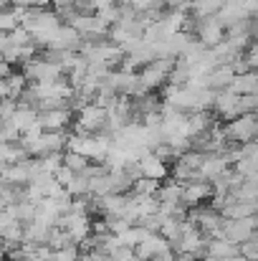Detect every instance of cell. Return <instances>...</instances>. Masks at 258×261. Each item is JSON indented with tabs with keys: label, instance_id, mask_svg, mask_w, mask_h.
I'll return each mask as SVG.
<instances>
[{
	"label": "cell",
	"instance_id": "6da1fadb",
	"mask_svg": "<svg viewBox=\"0 0 258 261\" xmlns=\"http://www.w3.org/2000/svg\"><path fill=\"white\" fill-rule=\"evenodd\" d=\"M106 124H109V109H104L96 101H91V104H86L84 109L76 112L71 127L79 135H96V132H109Z\"/></svg>",
	"mask_w": 258,
	"mask_h": 261
},
{
	"label": "cell",
	"instance_id": "7a4b0ae2",
	"mask_svg": "<svg viewBox=\"0 0 258 261\" xmlns=\"http://www.w3.org/2000/svg\"><path fill=\"white\" fill-rule=\"evenodd\" d=\"M175 66V59H155L150 61L145 69H139V84L145 91H160V89L167 87L170 82V71Z\"/></svg>",
	"mask_w": 258,
	"mask_h": 261
},
{
	"label": "cell",
	"instance_id": "3957f363",
	"mask_svg": "<svg viewBox=\"0 0 258 261\" xmlns=\"http://www.w3.org/2000/svg\"><path fill=\"white\" fill-rule=\"evenodd\" d=\"M223 132H225V140L233 142V145L253 142L258 137V112H253V114H241V117L225 122L223 124Z\"/></svg>",
	"mask_w": 258,
	"mask_h": 261
},
{
	"label": "cell",
	"instance_id": "277c9868",
	"mask_svg": "<svg viewBox=\"0 0 258 261\" xmlns=\"http://www.w3.org/2000/svg\"><path fill=\"white\" fill-rule=\"evenodd\" d=\"M66 142H69L66 129H56V132H41L38 140L25 142V145L20 142V145L25 147V152H28L31 158H46V155H51V152H64V150H66Z\"/></svg>",
	"mask_w": 258,
	"mask_h": 261
},
{
	"label": "cell",
	"instance_id": "5b68a950",
	"mask_svg": "<svg viewBox=\"0 0 258 261\" xmlns=\"http://www.w3.org/2000/svg\"><path fill=\"white\" fill-rule=\"evenodd\" d=\"M195 38H197L205 48H215L218 43H223V41H225V25L218 20V15L200 18L197 31H195Z\"/></svg>",
	"mask_w": 258,
	"mask_h": 261
},
{
	"label": "cell",
	"instance_id": "8992f818",
	"mask_svg": "<svg viewBox=\"0 0 258 261\" xmlns=\"http://www.w3.org/2000/svg\"><path fill=\"white\" fill-rule=\"evenodd\" d=\"M74 114L69 107H56V109H46L38 112V124L43 127V132H56V129H69L74 124Z\"/></svg>",
	"mask_w": 258,
	"mask_h": 261
},
{
	"label": "cell",
	"instance_id": "52a82bcc",
	"mask_svg": "<svg viewBox=\"0 0 258 261\" xmlns=\"http://www.w3.org/2000/svg\"><path fill=\"white\" fill-rule=\"evenodd\" d=\"M253 231H256V221H253V216H248V218H223V236L228 239V241H233V244H243V241H248L251 236H253Z\"/></svg>",
	"mask_w": 258,
	"mask_h": 261
},
{
	"label": "cell",
	"instance_id": "ba28073f",
	"mask_svg": "<svg viewBox=\"0 0 258 261\" xmlns=\"http://www.w3.org/2000/svg\"><path fill=\"white\" fill-rule=\"evenodd\" d=\"M213 198V182L210 180H190L182 185V205L195 208Z\"/></svg>",
	"mask_w": 258,
	"mask_h": 261
},
{
	"label": "cell",
	"instance_id": "9c48e42d",
	"mask_svg": "<svg viewBox=\"0 0 258 261\" xmlns=\"http://www.w3.org/2000/svg\"><path fill=\"white\" fill-rule=\"evenodd\" d=\"M0 180L8 182V185H23V188H25V185L33 180V175H31V158H25V160H20V163L5 165V170L0 173Z\"/></svg>",
	"mask_w": 258,
	"mask_h": 261
},
{
	"label": "cell",
	"instance_id": "30bf717a",
	"mask_svg": "<svg viewBox=\"0 0 258 261\" xmlns=\"http://www.w3.org/2000/svg\"><path fill=\"white\" fill-rule=\"evenodd\" d=\"M84 46V38L81 33L74 28V25H61L56 38H53V46L51 48H61V51H81Z\"/></svg>",
	"mask_w": 258,
	"mask_h": 261
},
{
	"label": "cell",
	"instance_id": "8fae6325",
	"mask_svg": "<svg viewBox=\"0 0 258 261\" xmlns=\"http://www.w3.org/2000/svg\"><path fill=\"white\" fill-rule=\"evenodd\" d=\"M170 246V241L162 236V233H150L145 241H139L137 246H134V254L139 256V259H145V261H150L155 254H160L162 249H167Z\"/></svg>",
	"mask_w": 258,
	"mask_h": 261
},
{
	"label": "cell",
	"instance_id": "7c38bea8",
	"mask_svg": "<svg viewBox=\"0 0 258 261\" xmlns=\"http://www.w3.org/2000/svg\"><path fill=\"white\" fill-rule=\"evenodd\" d=\"M236 254H241V249H238V244H233L228 239H208V244H205V256H210L215 261L231 259Z\"/></svg>",
	"mask_w": 258,
	"mask_h": 261
},
{
	"label": "cell",
	"instance_id": "4fadbf2b",
	"mask_svg": "<svg viewBox=\"0 0 258 261\" xmlns=\"http://www.w3.org/2000/svg\"><path fill=\"white\" fill-rule=\"evenodd\" d=\"M137 163H139V168H142V175H145V177H157V180L170 177V165H165L162 160H157V158L152 155V150L145 152Z\"/></svg>",
	"mask_w": 258,
	"mask_h": 261
},
{
	"label": "cell",
	"instance_id": "5bb4252c",
	"mask_svg": "<svg viewBox=\"0 0 258 261\" xmlns=\"http://www.w3.org/2000/svg\"><path fill=\"white\" fill-rule=\"evenodd\" d=\"M233 76H236V69H233L231 64H218V66H213V69H210L208 87L215 89V91H223V89L231 87Z\"/></svg>",
	"mask_w": 258,
	"mask_h": 261
},
{
	"label": "cell",
	"instance_id": "9a60e30c",
	"mask_svg": "<svg viewBox=\"0 0 258 261\" xmlns=\"http://www.w3.org/2000/svg\"><path fill=\"white\" fill-rule=\"evenodd\" d=\"M228 89L233 94H258V71L256 69H248L243 74H236Z\"/></svg>",
	"mask_w": 258,
	"mask_h": 261
},
{
	"label": "cell",
	"instance_id": "2e32d148",
	"mask_svg": "<svg viewBox=\"0 0 258 261\" xmlns=\"http://www.w3.org/2000/svg\"><path fill=\"white\" fill-rule=\"evenodd\" d=\"M0 239H3V244H5V254H8L10 249L23 246V223H20L18 218H13V221L0 231Z\"/></svg>",
	"mask_w": 258,
	"mask_h": 261
},
{
	"label": "cell",
	"instance_id": "e0dca14e",
	"mask_svg": "<svg viewBox=\"0 0 258 261\" xmlns=\"http://www.w3.org/2000/svg\"><path fill=\"white\" fill-rule=\"evenodd\" d=\"M8 122H10L20 135H23L25 129H31V127L38 122V112H36V109H23V107H18V109H15V114H13Z\"/></svg>",
	"mask_w": 258,
	"mask_h": 261
},
{
	"label": "cell",
	"instance_id": "ac0fdd59",
	"mask_svg": "<svg viewBox=\"0 0 258 261\" xmlns=\"http://www.w3.org/2000/svg\"><path fill=\"white\" fill-rule=\"evenodd\" d=\"M51 10L59 15V20H61L64 25H69V23L79 15V10H76V0H51Z\"/></svg>",
	"mask_w": 258,
	"mask_h": 261
},
{
	"label": "cell",
	"instance_id": "d6986e66",
	"mask_svg": "<svg viewBox=\"0 0 258 261\" xmlns=\"http://www.w3.org/2000/svg\"><path fill=\"white\" fill-rule=\"evenodd\" d=\"M5 82H8V96H10V99H18V96L28 89V84H31V82L25 79L23 71H13V74H8Z\"/></svg>",
	"mask_w": 258,
	"mask_h": 261
},
{
	"label": "cell",
	"instance_id": "ffe728a7",
	"mask_svg": "<svg viewBox=\"0 0 258 261\" xmlns=\"http://www.w3.org/2000/svg\"><path fill=\"white\" fill-rule=\"evenodd\" d=\"M71 244H74V239H71V233H69L66 228H59V226L51 228V233H48V246H51L53 251L66 249V246H71Z\"/></svg>",
	"mask_w": 258,
	"mask_h": 261
},
{
	"label": "cell",
	"instance_id": "44dd1931",
	"mask_svg": "<svg viewBox=\"0 0 258 261\" xmlns=\"http://www.w3.org/2000/svg\"><path fill=\"white\" fill-rule=\"evenodd\" d=\"M64 165L69 168V170H74V173H84L86 168L91 165V160L84 158L81 152H71V150H64Z\"/></svg>",
	"mask_w": 258,
	"mask_h": 261
},
{
	"label": "cell",
	"instance_id": "7402d4cb",
	"mask_svg": "<svg viewBox=\"0 0 258 261\" xmlns=\"http://www.w3.org/2000/svg\"><path fill=\"white\" fill-rule=\"evenodd\" d=\"M160 185H162V180H157V177H145V175H142L139 180H134L132 190L139 193V195H157Z\"/></svg>",
	"mask_w": 258,
	"mask_h": 261
},
{
	"label": "cell",
	"instance_id": "603a6c76",
	"mask_svg": "<svg viewBox=\"0 0 258 261\" xmlns=\"http://www.w3.org/2000/svg\"><path fill=\"white\" fill-rule=\"evenodd\" d=\"M18 25H20V18H18V13H15L13 5H8L5 10H0V33H10Z\"/></svg>",
	"mask_w": 258,
	"mask_h": 261
},
{
	"label": "cell",
	"instance_id": "cb8c5ba5",
	"mask_svg": "<svg viewBox=\"0 0 258 261\" xmlns=\"http://www.w3.org/2000/svg\"><path fill=\"white\" fill-rule=\"evenodd\" d=\"M152 155H155L157 160H162L165 165H172V163L177 160V155H180V152L172 147L170 142H165V140H162V142H157V145L152 147Z\"/></svg>",
	"mask_w": 258,
	"mask_h": 261
},
{
	"label": "cell",
	"instance_id": "d4e9b609",
	"mask_svg": "<svg viewBox=\"0 0 258 261\" xmlns=\"http://www.w3.org/2000/svg\"><path fill=\"white\" fill-rule=\"evenodd\" d=\"M66 190H69V195H86V193H91L89 190V175L76 173L71 177V182L66 185Z\"/></svg>",
	"mask_w": 258,
	"mask_h": 261
},
{
	"label": "cell",
	"instance_id": "484cf974",
	"mask_svg": "<svg viewBox=\"0 0 258 261\" xmlns=\"http://www.w3.org/2000/svg\"><path fill=\"white\" fill-rule=\"evenodd\" d=\"M258 112V94H241L238 96V114H253Z\"/></svg>",
	"mask_w": 258,
	"mask_h": 261
},
{
	"label": "cell",
	"instance_id": "4316f807",
	"mask_svg": "<svg viewBox=\"0 0 258 261\" xmlns=\"http://www.w3.org/2000/svg\"><path fill=\"white\" fill-rule=\"evenodd\" d=\"M8 36H10V43H13V46H28V43H33V36H31L23 25H18V28L10 31Z\"/></svg>",
	"mask_w": 258,
	"mask_h": 261
},
{
	"label": "cell",
	"instance_id": "83f0119b",
	"mask_svg": "<svg viewBox=\"0 0 258 261\" xmlns=\"http://www.w3.org/2000/svg\"><path fill=\"white\" fill-rule=\"evenodd\" d=\"M162 8L167 13H187L192 8V0H162Z\"/></svg>",
	"mask_w": 258,
	"mask_h": 261
},
{
	"label": "cell",
	"instance_id": "f1b7e54d",
	"mask_svg": "<svg viewBox=\"0 0 258 261\" xmlns=\"http://www.w3.org/2000/svg\"><path fill=\"white\" fill-rule=\"evenodd\" d=\"M243 59H246V66L248 69H256L258 71V38H253L251 46L243 51Z\"/></svg>",
	"mask_w": 258,
	"mask_h": 261
},
{
	"label": "cell",
	"instance_id": "f546056e",
	"mask_svg": "<svg viewBox=\"0 0 258 261\" xmlns=\"http://www.w3.org/2000/svg\"><path fill=\"white\" fill-rule=\"evenodd\" d=\"M109 256H111L114 261H129L132 256H134V249H132V246H124V244H119L117 249H111V251H109Z\"/></svg>",
	"mask_w": 258,
	"mask_h": 261
},
{
	"label": "cell",
	"instance_id": "4dcf8cb0",
	"mask_svg": "<svg viewBox=\"0 0 258 261\" xmlns=\"http://www.w3.org/2000/svg\"><path fill=\"white\" fill-rule=\"evenodd\" d=\"M74 175H76V173H74V170H69L66 165H61V168H59V170L53 173V177H56V180H59V182H61V185L66 188V185L71 182V177H74Z\"/></svg>",
	"mask_w": 258,
	"mask_h": 261
},
{
	"label": "cell",
	"instance_id": "1f68e13d",
	"mask_svg": "<svg viewBox=\"0 0 258 261\" xmlns=\"http://www.w3.org/2000/svg\"><path fill=\"white\" fill-rule=\"evenodd\" d=\"M132 5L137 10H147V8H155V5H162V0H132Z\"/></svg>",
	"mask_w": 258,
	"mask_h": 261
},
{
	"label": "cell",
	"instance_id": "d6a6232c",
	"mask_svg": "<svg viewBox=\"0 0 258 261\" xmlns=\"http://www.w3.org/2000/svg\"><path fill=\"white\" fill-rule=\"evenodd\" d=\"M150 261H175V251H172V246H167V249H162L160 254H155Z\"/></svg>",
	"mask_w": 258,
	"mask_h": 261
},
{
	"label": "cell",
	"instance_id": "836d02e7",
	"mask_svg": "<svg viewBox=\"0 0 258 261\" xmlns=\"http://www.w3.org/2000/svg\"><path fill=\"white\" fill-rule=\"evenodd\" d=\"M8 74H13V64L0 59V79H8Z\"/></svg>",
	"mask_w": 258,
	"mask_h": 261
},
{
	"label": "cell",
	"instance_id": "e575fe53",
	"mask_svg": "<svg viewBox=\"0 0 258 261\" xmlns=\"http://www.w3.org/2000/svg\"><path fill=\"white\" fill-rule=\"evenodd\" d=\"M10 5H18V8H33L38 5V0H10ZM41 8V5H38Z\"/></svg>",
	"mask_w": 258,
	"mask_h": 261
},
{
	"label": "cell",
	"instance_id": "d590c367",
	"mask_svg": "<svg viewBox=\"0 0 258 261\" xmlns=\"http://www.w3.org/2000/svg\"><path fill=\"white\" fill-rule=\"evenodd\" d=\"M3 99H8V82L5 79H0V101Z\"/></svg>",
	"mask_w": 258,
	"mask_h": 261
},
{
	"label": "cell",
	"instance_id": "8d00e7d4",
	"mask_svg": "<svg viewBox=\"0 0 258 261\" xmlns=\"http://www.w3.org/2000/svg\"><path fill=\"white\" fill-rule=\"evenodd\" d=\"M192 254H175V261H192Z\"/></svg>",
	"mask_w": 258,
	"mask_h": 261
},
{
	"label": "cell",
	"instance_id": "74e56055",
	"mask_svg": "<svg viewBox=\"0 0 258 261\" xmlns=\"http://www.w3.org/2000/svg\"><path fill=\"white\" fill-rule=\"evenodd\" d=\"M251 23H253V38H258V15L251 18Z\"/></svg>",
	"mask_w": 258,
	"mask_h": 261
},
{
	"label": "cell",
	"instance_id": "f35d334b",
	"mask_svg": "<svg viewBox=\"0 0 258 261\" xmlns=\"http://www.w3.org/2000/svg\"><path fill=\"white\" fill-rule=\"evenodd\" d=\"M38 5L41 8H51V0H38Z\"/></svg>",
	"mask_w": 258,
	"mask_h": 261
},
{
	"label": "cell",
	"instance_id": "ab89813d",
	"mask_svg": "<svg viewBox=\"0 0 258 261\" xmlns=\"http://www.w3.org/2000/svg\"><path fill=\"white\" fill-rule=\"evenodd\" d=\"M8 5H10V0H0V10H5Z\"/></svg>",
	"mask_w": 258,
	"mask_h": 261
},
{
	"label": "cell",
	"instance_id": "60d3db41",
	"mask_svg": "<svg viewBox=\"0 0 258 261\" xmlns=\"http://www.w3.org/2000/svg\"><path fill=\"white\" fill-rule=\"evenodd\" d=\"M5 165H8V163H5V160H3V158H0V173H3V170H5Z\"/></svg>",
	"mask_w": 258,
	"mask_h": 261
},
{
	"label": "cell",
	"instance_id": "b9f144b4",
	"mask_svg": "<svg viewBox=\"0 0 258 261\" xmlns=\"http://www.w3.org/2000/svg\"><path fill=\"white\" fill-rule=\"evenodd\" d=\"M129 261H145V259H139V256H137V254H134V256H132V259Z\"/></svg>",
	"mask_w": 258,
	"mask_h": 261
},
{
	"label": "cell",
	"instance_id": "7bdbcfd3",
	"mask_svg": "<svg viewBox=\"0 0 258 261\" xmlns=\"http://www.w3.org/2000/svg\"><path fill=\"white\" fill-rule=\"evenodd\" d=\"M31 261H43V259H38V256H33V259H31Z\"/></svg>",
	"mask_w": 258,
	"mask_h": 261
},
{
	"label": "cell",
	"instance_id": "ee69618b",
	"mask_svg": "<svg viewBox=\"0 0 258 261\" xmlns=\"http://www.w3.org/2000/svg\"><path fill=\"white\" fill-rule=\"evenodd\" d=\"M117 3H129V0H117Z\"/></svg>",
	"mask_w": 258,
	"mask_h": 261
},
{
	"label": "cell",
	"instance_id": "f6af8a7d",
	"mask_svg": "<svg viewBox=\"0 0 258 261\" xmlns=\"http://www.w3.org/2000/svg\"><path fill=\"white\" fill-rule=\"evenodd\" d=\"M248 261H258V259H248Z\"/></svg>",
	"mask_w": 258,
	"mask_h": 261
},
{
	"label": "cell",
	"instance_id": "bcb514c9",
	"mask_svg": "<svg viewBox=\"0 0 258 261\" xmlns=\"http://www.w3.org/2000/svg\"><path fill=\"white\" fill-rule=\"evenodd\" d=\"M0 59H3V56H0Z\"/></svg>",
	"mask_w": 258,
	"mask_h": 261
}]
</instances>
